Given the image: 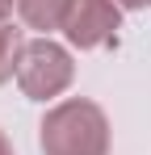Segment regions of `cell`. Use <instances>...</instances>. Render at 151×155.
I'll return each mask as SVG.
<instances>
[{
    "mask_svg": "<svg viewBox=\"0 0 151 155\" xmlns=\"http://www.w3.org/2000/svg\"><path fill=\"white\" fill-rule=\"evenodd\" d=\"M0 29H4V21H0Z\"/></svg>",
    "mask_w": 151,
    "mask_h": 155,
    "instance_id": "obj_9",
    "label": "cell"
},
{
    "mask_svg": "<svg viewBox=\"0 0 151 155\" xmlns=\"http://www.w3.org/2000/svg\"><path fill=\"white\" fill-rule=\"evenodd\" d=\"M0 155H13V143L4 138V130H0Z\"/></svg>",
    "mask_w": 151,
    "mask_h": 155,
    "instance_id": "obj_8",
    "label": "cell"
},
{
    "mask_svg": "<svg viewBox=\"0 0 151 155\" xmlns=\"http://www.w3.org/2000/svg\"><path fill=\"white\" fill-rule=\"evenodd\" d=\"M76 0H17V13L29 29H38L42 38H50V29H63L72 17Z\"/></svg>",
    "mask_w": 151,
    "mask_h": 155,
    "instance_id": "obj_4",
    "label": "cell"
},
{
    "mask_svg": "<svg viewBox=\"0 0 151 155\" xmlns=\"http://www.w3.org/2000/svg\"><path fill=\"white\" fill-rule=\"evenodd\" d=\"M13 8H17V0H0V21H8V17H13Z\"/></svg>",
    "mask_w": 151,
    "mask_h": 155,
    "instance_id": "obj_7",
    "label": "cell"
},
{
    "mask_svg": "<svg viewBox=\"0 0 151 155\" xmlns=\"http://www.w3.org/2000/svg\"><path fill=\"white\" fill-rule=\"evenodd\" d=\"M72 80H76V63L67 46H59L55 38H25L21 63H17V84L29 101L63 97L72 88Z\"/></svg>",
    "mask_w": 151,
    "mask_h": 155,
    "instance_id": "obj_2",
    "label": "cell"
},
{
    "mask_svg": "<svg viewBox=\"0 0 151 155\" xmlns=\"http://www.w3.org/2000/svg\"><path fill=\"white\" fill-rule=\"evenodd\" d=\"M113 4H118V8H134V13H139V8H151V0H113Z\"/></svg>",
    "mask_w": 151,
    "mask_h": 155,
    "instance_id": "obj_6",
    "label": "cell"
},
{
    "mask_svg": "<svg viewBox=\"0 0 151 155\" xmlns=\"http://www.w3.org/2000/svg\"><path fill=\"white\" fill-rule=\"evenodd\" d=\"M42 155H109V117L97 101H59L38 126Z\"/></svg>",
    "mask_w": 151,
    "mask_h": 155,
    "instance_id": "obj_1",
    "label": "cell"
},
{
    "mask_svg": "<svg viewBox=\"0 0 151 155\" xmlns=\"http://www.w3.org/2000/svg\"><path fill=\"white\" fill-rule=\"evenodd\" d=\"M118 29H122V8L113 0H76L63 34L80 51H97V46L118 38Z\"/></svg>",
    "mask_w": 151,
    "mask_h": 155,
    "instance_id": "obj_3",
    "label": "cell"
},
{
    "mask_svg": "<svg viewBox=\"0 0 151 155\" xmlns=\"http://www.w3.org/2000/svg\"><path fill=\"white\" fill-rule=\"evenodd\" d=\"M21 46H25V38H21V34H17L13 25H4V29H0V84H8V80L17 76Z\"/></svg>",
    "mask_w": 151,
    "mask_h": 155,
    "instance_id": "obj_5",
    "label": "cell"
}]
</instances>
